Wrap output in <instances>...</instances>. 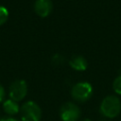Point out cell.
Instances as JSON below:
<instances>
[{
  "label": "cell",
  "mask_w": 121,
  "mask_h": 121,
  "mask_svg": "<svg viewBox=\"0 0 121 121\" xmlns=\"http://www.w3.org/2000/svg\"><path fill=\"white\" fill-rule=\"evenodd\" d=\"M99 111L101 114L108 118L116 117L121 111V103L117 96L115 95H108L106 96L99 107Z\"/></svg>",
  "instance_id": "obj_1"
},
{
  "label": "cell",
  "mask_w": 121,
  "mask_h": 121,
  "mask_svg": "<svg viewBox=\"0 0 121 121\" xmlns=\"http://www.w3.org/2000/svg\"><path fill=\"white\" fill-rule=\"evenodd\" d=\"M5 98V90L3 88V86L0 84V102H2Z\"/></svg>",
  "instance_id": "obj_13"
},
{
  "label": "cell",
  "mask_w": 121,
  "mask_h": 121,
  "mask_svg": "<svg viewBox=\"0 0 121 121\" xmlns=\"http://www.w3.org/2000/svg\"><path fill=\"white\" fill-rule=\"evenodd\" d=\"M9 18V11L8 9L3 7V6H0V26L4 25L7 20Z\"/></svg>",
  "instance_id": "obj_9"
},
{
  "label": "cell",
  "mask_w": 121,
  "mask_h": 121,
  "mask_svg": "<svg viewBox=\"0 0 121 121\" xmlns=\"http://www.w3.org/2000/svg\"><path fill=\"white\" fill-rule=\"evenodd\" d=\"M20 114L22 121H40L42 111L34 101H26L20 108Z\"/></svg>",
  "instance_id": "obj_2"
},
{
  "label": "cell",
  "mask_w": 121,
  "mask_h": 121,
  "mask_svg": "<svg viewBox=\"0 0 121 121\" xmlns=\"http://www.w3.org/2000/svg\"><path fill=\"white\" fill-rule=\"evenodd\" d=\"M70 66L77 71H85L88 66V62L82 56H74L69 60Z\"/></svg>",
  "instance_id": "obj_7"
},
{
  "label": "cell",
  "mask_w": 121,
  "mask_h": 121,
  "mask_svg": "<svg viewBox=\"0 0 121 121\" xmlns=\"http://www.w3.org/2000/svg\"><path fill=\"white\" fill-rule=\"evenodd\" d=\"M101 121H106V120H101Z\"/></svg>",
  "instance_id": "obj_15"
},
{
  "label": "cell",
  "mask_w": 121,
  "mask_h": 121,
  "mask_svg": "<svg viewBox=\"0 0 121 121\" xmlns=\"http://www.w3.org/2000/svg\"><path fill=\"white\" fill-rule=\"evenodd\" d=\"M3 109L5 111V112L9 115H15L20 112V107L18 105V103L12 99H7L4 101L3 103Z\"/></svg>",
  "instance_id": "obj_8"
},
{
  "label": "cell",
  "mask_w": 121,
  "mask_h": 121,
  "mask_svg": "<svg viewBox=\"0 0 121 121\" xmlns=\"http://www.w3.org/2000/svg\"><path fill=\"white\" fill-rule=\"evenodd\" d=\"M93 94V87L87 81H80L75 84L71 90L72 97L78 102H86L89 100Z\"/></svg>",
  "instance_id": "obj_3"
},
{
  "label": "cell",
  "mask_w": 121,
  "mask_h": 121,
  "mask_svg": "<svg viewBox=\"0 0 121 121\" xmlns=\"http://www.w3.org/2000/svg\"><path fill=\"white\" fill-rule=\"evenodd\" d=\"M27 93V84L23 79H17L13 81L9 86V98L18 102L23 100Z\"/></svg>",
  "instance_id": "obj_4"
},
{
  "label": "cell",
  "mask_w": 121,
  "mask_h": 121,
  "mask_svg": "<svg viewBox=\"0 0 121 121\" xmlns=\"http://www.w3.org/2000/svg\"><path fill=\"white\" fill-rule=\"evenodd\" d=\"M53 9L51 0H36L34 3V10L40 17L48 16Z\"/></svg>",
  "instance_id": "obj_6"
},
{
  "label": "cell",
  "mask_w": 121,
  "mask_h": 121,
  "mask_svg": "<svg viewBox=\"0 0 121 121\" xmlns=\"http://www.w3.org/2000/svg\"><path fill=\"white\" fill-rule=\"evenodd\" d=\"M112 88L114 90V92L118 95H121V75L118 76L112 83Z\"/></svg>",
  "instance_id": "obj_10"
},
{
  "label": "cell",
  "mask_w": 121,
  "mask_h": 121,
  "mask_svg": "<svg viewBox=\"0 0 121 121\" xmlns=\"http://www.w3.org/2000/svg\"><path fill=\"white\" fill-rule=\"evenodd\" d=\"M0 121H19V120L11 116H5V117H1Z\"/></svg>",
  "instance_id": "obj_12"
},
{
  "label": "cell",
  "mask_w": 121,
  "mask_h": 121,
  "mask_svg": "<svg viewBox=\"0 0 121 121\" xmlns=\"http://www.w3.org/2000/svg\"><path fill=\"white\" fill-rule=\"evenodd\" d=\"M81 112L75 103L67 102L60 107V116L62 121H77L80 117Z\"/></svg>",
  "instance_id": "obj_5"
},
{
  "label": "cell",
  "mask_w": 121,
  "mask_h": 121,
  "mask_svg": "<svg viewBox=\"0 0 121 121\" xmlns=\"http://www.w3.org/2000/svg\"><path fill=\"white\" fill-rule=\"evenodd\" d=\"M52 61H53V63L59 65V64H62V63H63L64 59H63V57L60 56V55H55V56L52 58Z\"/></svg>",
  "instance_id": "obj_11"
},
{
  "label": "cell",
  "mask_w": 121,
  "mask_h": 121,
  "mask_svg": "<svg viewBox=\"0 0 121 121\" xmlns=\"http://www.w3.org/2000/svg\"><path fill=\"white\" fill-rule=\"evenodd\" d=\"M82 121H91L90 119H84V120H82Z\"/></svg>",
  "instance_id": "obj_14"
}]
</instances>
